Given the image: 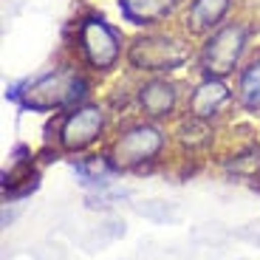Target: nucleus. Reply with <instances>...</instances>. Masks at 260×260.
Listing matches in <instances>:
<instances>
[{
	"instance_id": "11",
	"label": "nucleus",
	"mask_w": 260,
	"mask_h": 260,
	"mask_svg": "<svg viewBox=\"0 0 260 260\" xmlns=\"http://www.w3.org/2000/svg\"><path fill=\"white\" fill-rule=\"evenodd\" d=\"M71 170H74V176L79 178V184L88 187L91 192H99V189L113 187V178L122 176L119 167L113 164V158L108 156V153H105V156L77 158V161H71Z\"/></svg>"
},
{
	"instance_id": "9",
	"label": "nucleus",
	"mask_w": 260,
	"mask_h": 260,
	"mask_svg": "<svg viewBox=\"0 0 260 260\" xmlns=\"http://www.w3.org/2000/svg\"><path fill=\"white\" fill-rule=\"evenodd\" d=\"M229 12H232V0H192L184 12V34L207 37L218 26H223Z\"/></svg>"
},
{
	"instance_id": "12",
	"label": "nucleus",
	"mask_w": 260,
	"mask_h": 260,
	"mask_svg": "<svg viewBox=\"0 0 260 260\" xmlns=\"http://www.w3.org/2000/svg\"><path fill=\"white\" fill-rule=\"evenodd\" d=\"M235 99L246 113H260V54L252 57L238 71V85H235Z\"/></svg>"
},
{
	"instance_id": "1",
	"label": "nucleus",
	"mask_w": 260,
	"mask_h": 260,
	"mask_svg": "<svg viewBox=\"0 0 260 260\" xmlns=\"http://www.w3.org/2000/svg\"><path fill=\"white\" fill-rule=\"evenodd\" d=\"M91 91V82L74 65H59L54 71L34 79H20L6 88V99L20 105L23 111L51 113V111H71L85 102Z\"/></svg>"
},
{
	"instance_id": "6",
	"label": "nucleus",
	"mask_w": 260,
	"mask_h": 260,
	"mask_svg": "<svg viewBox=\"0 0 260 260\" xmlns=\"http://www.w3.org/2000/svg\"><path fill=\"white\" fill-rule=\"evenodd\" d=\"M108 130V111L96 102H82L59 119L57 144L62 153H82L93 147Z\"/></svg>"
},
{
	"instance_id": "3",
	"label": "nucleus",
	"mask_w": 260,
	"mask_h": 260,
	"mask_svg": "<svg viewBox=\"0 0 260 260\" xmlns=\"http://www.w3.org/2000/svg\"><path fill=\"white\" fill-rule=\"evenodd\" d=\"M189 54H192V48H189L187 37L167 31H150L130 43L127 51H124V59L133 71L161 77V74L184 68L189 62Z\"/></svg>"
},
{
	"instance_id": "14",
	"label": "nucleus",
	"mask_w": 260,
	"mask_h": 260,
	"mask_svg": "<svg viewBox=\"0 0 260 260\" xmlns=\"http://www.w3.org/2000/svg\"><path fill=\"white\" fill-rule=\"evenodd\" d=\"M223 170L226 176L235 178V181H243V184H260V150H241L235 153L232 158L223 161Z\"/></svg>"
},
{
	"instance_id": "8",
	"label": "nucleus",
	"mask_w": 260,
	"mask_h": 260,
	"mask_svg": "<svg viewBox=\"0 0 260 260\" xmlns=\"http://www.w3.org/2000/svg\"><path fill=\"white\" fill-rule=\"evenodd\" d=\"M229 102H232V88L218 77H204L201 82L192 88V93H189L187 113L212 122V119H218L226 111Z\"/></svg>"
},
{
	"instance_id": "5",
	"label": "nucleus",
	"mask_w": 260,
	"mask_h": 260,
	"mask_svg": "<svg viewBox=\"0 0 260 260\" xmlns=\"http://www.w3.org/2000/svg\"><path fill=\"white\" fill-rule=\"evenodd\" d=\"M77 43L85 65L99 74L113 71L122 59V37L102 17V14H85L77 23Z\"/></svg>"
},
{
	"instance_id": "4",
	"label": "nucleus",
	"mask_w": 260,
	"mask_h": 260,
	"mask_svg": "<svg viewBox=\"0 0 260 260\" xmlns=\"http://www.w3.org/2000/svg\"><path fill=\"white\" fill-rule=\"evenodd\" d=\"M249 46V26L243 20H229L218 26L212 34L204 37V46L198 48V68L204 77L226 79L235 71H241V59Z\"/></svg>"
},
{
	"instance_id": "13",
	"label": "nucleus",
	"mask_w": 260,
	"mask_h": 260,
	"mask_svg": "<svg viewBox=\"0 0 260 260\" xmlns=\"http://www.w3.org/2000/svg\"><path fill=\"white\" fill-rule=\"evenodd\" d=\"M176 139H178V144H181L184 150L198 153V150H207L209 144L215 142V127H212V122H207V119H198V116L184 113V119L176 127Z\"/></svg>"
},
{
	"instance_id": "7",
	"label": "nucleus",
	"mask_w": 260,
	"mask_h": 260,
	"mask_svg": "<svg viewBox=\"0 0 260 260\" xmlns=\"http://www.w3.org/2000/svg\"><path fill=\"white\" fill-rule=\"evenodd\" d=\"M136 105L150 122H164V119L176 116L178 108V85L164 77H150L139 82L136 88Z\"/></svg>"
},
{
	"instance_id": "10",
	"label": "nucleus",
	"mask_w": 260,
	"mask_h": 260,
	"mask_svg": "<svg viewBox=\"0 0 260 260\" xmlns=\"http://www.w3.org/2000/svg\"><path fill=\"white\" fill-rule=\"evenodd\" d=\"M181 0H119V12L127 23L139 28H153L158 23H167Z\"/></svg>"
},
{
	"instance_id": "2",
	"label": "nucleus",
	"mask_w": 260,
	"mask_h": 260,
	"mask_svg": "<svg viewBox=\"0 0 260 260\" xmlns=\"http://www.w3.org/2000/svg\"><path fill=\"white\" fill-rule=\"evenodd\" d=\"M167 150V133L158 127V122H133L116 133V139L108 147V156L119 167V173H144L156 161H161Z\"/></svg>"
}]
</instances>
